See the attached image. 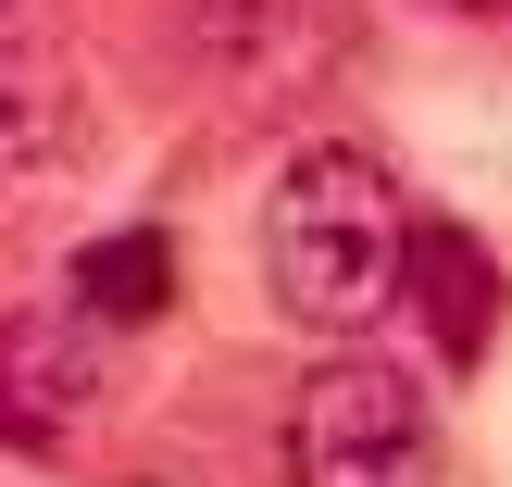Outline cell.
<instances>
[{"mask_svg":"<svg viewBox=\"0 0 512 487\" xmlns=\"http://www.w3.org/2000/svg\"><path fill=\"white\" fill-rule=\"evenodd\" d=\"M288 475L300 487H438V413L400 363L325 350L288 400Z\"/></svg>","mask_w":512,"mask_h":487,"instance_id":"obj_2","label":"cell"},{"mask_svg":"<svg viewBox=\"0 0 512 487\" xmlns=\"http://www.w3.org/2000/svg\"><path fill=\"white\" fill-rule=\"evenodd\" d=\"M263 288L313 338H363L413 288V225H400V188L375 150H350V138L288 150V175L263 200Z\"/></svg>","mask_w":512,"mask_h":487,"instance_id":"obj_1","label":"cell"},{"mask_svg":"<svg viewBox=\"0 0 512 487\" xmlns=\"http://www.w3.org/2000/svg\"><path fill=\"white\" fill-rule=\"evenodd\" d=\"M63 138H75V100L50 88L38 63H0V188H25L38 163H63Z\"/></svg>","mask_w":512,"mask_h":487,"instance_id":"obj_5","label":"cell"},{"mask_svg":"<svg viewBox=\"0 0 512 487\" xmlns=\"http://www.w3.org/2000/svg\"><path fill=\"white\" fill-rule=\"evenodd\" d=\"M75 300H88L100 325H150L175 300V250L163 238H88L75 250Z\"/></svg>","mask_w":512,"mask_h":487,"instance_id":"obj_4","label":"cell"},{"mask_svg":"<svg viewBox=\"0 0 512 487\" xmlns=\"http://www.w3.org/2000/svg\"><path fill=\"white\" fill-rule=\"evenodd\" d=\"M413 300H425V325L450 313V350L488 338V263H475L450 225H425V238H413Z\"/></svg>","mask_w":512,"mask_h":487,"instance_id":"obj_6","label":"cell"},{"mask_svg":"<svg viewBox=\"0 0 512 487\" xmlns=\"http://www.w3.org/2000/svg\"><path fill=\"white\" fill-rule=\"evenodd\" d=\"M0 13H13V0H0Z\"/></svg>","mask_w":512,"mask_h":487,"instance_id":"obj_7","label":"cell"},{"mask_svg":"<svg viewBox=\"0 0 512 487\" xmlns=\"http://www.w3.org/2000/svg\"><path fill=\"white\" fill-rule=\"evenodd\" d=\"M100 400V363L63 313H0V450H63Z\"/></svg>","mask_w":512,"mask_h":487,"instance_id":"obj_3","label":"cell"}]
</instances>
